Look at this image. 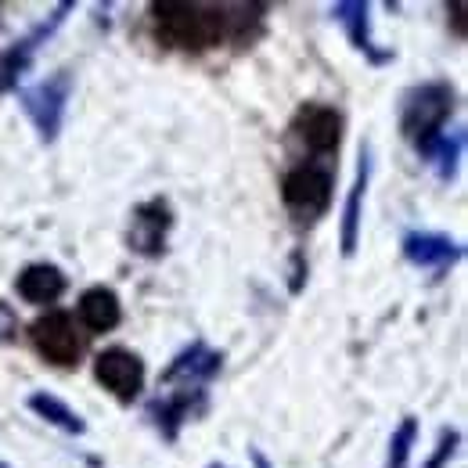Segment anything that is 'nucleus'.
Here are the masks:
<instances>
[{
  "instance_id": "f257e3e1",
  "label": "nucleus",
  "mask_w": 468,
  "mask_h": 468,
  "mask_svg": "<svg viewBox=\"0 0 468 468\" xmlns=\"http://www.w3.org/2000/svg\"><path fill=\"white\" fill-rule=\"evenodd\" d=\"M159 40L176 51H209L228 40V11L224 4H184L166 0L152 4Z\"/></svg>"
},
{
  "instance_id": "f03ea898",
  "label": "nucleus",
  "mask_w": 468,
  "mask_h": 468,
  "mask_svg": "<svg viewBox=\"0 0 468 468\" xmlns=\"http://www.w3.org/2000/svg\"><path fill=\"white\" fill-rule=\"evenodd\" d=\"M454 112V87L451 83H421L404 94V105H400V130L404 137L414 141L418 148L425 141H432L436 133H443L447 119Z\"/></svg>"
},
{
  "instance_id": "7ed1b4c3",
  "label": "nucleus",
  "mask_w": 468,
  "mask_h": 468,
  "mask_svg": "<svg viewBox=\"0 0 468 468\" xmlns=\"http://www.w3.org/2000/svg\"><path fill=\"white\" fill-rule=\"evenodd\" d=\"M282 198L303 224H314L332 206V174L321 166H295L282 184Z\"/></svg>"
},
{
  "instance_id": "20e7f679",
  "label": "nucleus",
  "mask_w": 468,
  "mask_h": 468,
  "mask_svg": "<svg viewBox=\"0 0 468 468\" xmlns=\"http://www.w3.org/2000/svg\"><path fill=\"white\" fill-rule=\"evenodd\" d=\"M29 339L40 350V356H48L58 367H72L83 356V339L76 332V321L65 310H48L29 324Z\"/></svg>"
},
{
  "instance_id": "39448f33",
  "label": "nucleus",
  "mask_w": 468,
  "mask_h": 468,
  "mask_svg": "<svg viewBox=\"0 0 468 468\" xmlns=\"http://www.w3.org/2000/svg\"><path fill=\"white\" fill-rule=\"evenodd\" d=\"M69 90H72V76L69 72H55L37 87L22 90V109L33 119V126L40 130L44 141H55L65 119V105H69Z\"/></svg>"
},
{
  "instance_id": "423d86ee",
  "label": "nucleus",
  "mask_w": 468,
  "mask_h": 468,
  "mask_svg": "<svg viewBox=\"0 0 468 468\" xmlns=\"http://www.w3.org/2000/svg\"><path fill=\"white\" fill-rule=\"evenodd\" d=\"M72 11V4H61L58 11L48 18V22H40L33 33H26L18 44H11L4 55H0V94H7L22 76H26V69L33 65V58H37V51H40V44L58 29L61 22H65V15Z\"/></svg>"
},
{
  "instance_id": "0eeeda50",
  "label": "nucleus",
  "mask_w": 468,
  "mask_h": 468,
  "mask_svg": "<svg viewBox=\"0 0 468 468\" xmlns=\"http://www.w3.org/2000/svg\"><path fill=\"white\" fill-rule=\"evenodd\" d=\"M292 133L317 155H328L339 148V137H343V116L332 109V105H303L292 116Z\"/></svg>"
},
{
  "instance_id": "6e6552de",
  "label": "nucleus",
  "mask_w": 468,
  "mask_h": 468,
  "mask_svg": "<svg viewBox=\"0 0 468 468\" xmlns=\"http://www.w3.org/2000/svg\"><path fill=\"white\" fill-rule=\"evenodd\" d=\"M94 375H98V382L109 393H116L119 400H133L141 393V386H144V364H141V356L130 350H119V346L116 350L98 353Z\"/></svg>"
},
{
  "instance_id": "1a4fd4ad",
  "label": "nucleus",
  "mask_w": 468,
  "mask_h": 468,
  "mask_svg": "<svg viewBox=\"0 0 468 468\" xmlns=\"http://www.w3.org/2000/svg\"><path fill=\"white\" fill-rule=\"evenodd\" d=\"M174 228V213L163 198H152L133 209L130 224V249L141 256H163L166 252V231Z\"/></svg>"
},
{
  "instance_id": "9d476101",
  "label": "nucleus",
  "mask_w": 468,
  "mask_h": 468,
  "mask_svg": "<svg viewBox=\"0 0 468 468\" xmlns=\"http://www.w3.org/2000/svg\"><path fill=\"white\" fill-rule=\"evenodd\" d=\"M404 256L421 271H447L451 263H458L465 256V249L458 241H451L447 234L410 231L404 234Z\"/></svg>"
},
{
  "instance_id": "9b49d317",
  "label": "nucleus",
  "mask_w": 468,
  "mask_h": 468,
  "mask_svg": "<svg viewBox=\"0 0 468 468\" xmlns=\"http://www.w3.org/2000/svg\"><path fill=\"white\" fill-rule=\"evenodd\" d=\"M332 15H335V22L346 29V37H350L353 48L371 61V65H386V61H393V51H378V44L371 40V7H367V4L346 0V4H335Z\"/></svg>"
},
{
  "instance_id": "f8f14e48",
  "label": "nucleus",
  "mask_w": 468,
  "mask_h": 468,
  "mask_svg": "<svg viewBox=\"0 0 468 468\" xmlns=\"http://www.w3.org/2000/svg\"><path fill=\"white\" fill-rule=\"evenodd\" d=\"M220 367H224V356H220V353L209 350L206 343H195V346H187V350L180 353L174 364L163 371V382L187 378V389H191V382H195V386H202V382H209Z\"/></svg>"
},
{
  "instance_id": "ddd939ff",
  "label": "nucleus",
  "mask_w": 468,
  "mask_h": 468,
  "mask_svg": "<svg viewBox=\"0 0 468 468\" xmlns=\"http://www.w3.org/2000/svg\"><path fill=\"white\" fill-rule=\"evenodd\" d=\"M15 289H18L22 299L48 306V303H55V299L65 292V274H61L58 267H51V263H29V267L18 274Z\"/></svg>"
},
{
  "instance_id": "4468645a",
  "label": "nucleus",
  "mask_w": 468,
  "mask_h": 468,
  "mask_svg": "<svg viewBox=\"0 0 468 468\" xmlns=\"http://www.w3.org/2000/svg\"><path fill=\"white\" fill-rule=\"evenodd\" d=\"M367 176H371V152L367 144L360 148V166L353 176V187L346 195V209H343V256L356 252V238H360V206H364V191H367Z\"/></svg>"
},
{
  "instance_id": "2eb2a0df",
  "label": "nucleus",
  "mask_w": 468,
  "mask_h": 468,
  "mask_svg": "<svg viewBox=\"0 0 468 468\" xmlns=\"http://www.w3.org/2000/svg\"><path fill=\"white\" fill-rule=\"evenodd\" d=\"M80 321L90 328V332H112L119 324V317H122V310H119V295L112 289H87V292L80 295Z\"/></svg>"
},
{
  "instance_id": "dca6fc26",
  "label": "nucleus",
  "mask_w": 468,
  "mask_h": 468,
  "mask_svg": "<svg viewBox=\"0 0 468 468\" xmlns=\"http://www.w3.org/2000/svg\"><path fill=\"white\" fill-rule=\"evenodd\" d=\"M202 393L198 389H180V393H174V397H163V400H155L152 408H148V418L159 425V432L166 436V440H174L176 432H180V425L187 421V414H191V408H195V400H198Z\"/></svg>"
},
{
  "instance_id": "f3484780",
  "label": "nucleus",
  "mask_w": 468,
  "mask_h": 468,
  "mask_svg": "<svg viewBox=\"0 0 468 468\" xmlns=\"http://www.w3.org/2000/svg\"><path fill=\"white\" fill-rule=\"evenodd\" d=\"M418 152L436 166V174L443 176V180H451V176L458 174L462 155H465V133H462V130H454V133L443 130V133H436L432 141H425Z\"/></svg>"
},
{
  "instance_id": "a211bd4d",
  "label": "nucleus",
  "mask_w": 468,
  "mask_h": 468,
  "mask_svg": "<svg viewBox=\"0 0 468 468\" xmlns=\"http://www.w3.org/2000/svg\"><path fill=\"white\" fill-rule=\"evenodd\" d=\"M29 410L40 414L44 421H51V425L65 429V432H72V436H83V432H87L83 418H80L72 408H65L58 397H51V393H33V397H29Z\"/></svg>"
},
{
  "instance_id": "6ab92c4d",
  "label": "nucleus",
  "mask_w": 468,
  "mask_h": 468,
  "mask_svg": "<svg viewBox=\"0 0 468 468\" xmlns=\"http://www.w3.org/2000/svg\"><path fill=\"white\" fill-rule=\"evenodd\" d=\"M414 440H418V418H404L400 429L389 440V462H386V468H408Z\"/></svg>"
},
{
  "instance_id": "aec40b11",
  "label": "nucleus",
  "mask_w": 468,
  "mask_h": 468,
  "mask_svg": "<svg viewBox=\"0 0 468 468\" xmlns=\"http://www.w3.org/2000/svg\"><path fill=\"white\" fill-rule=\"evenodd\" d=\"M458 443H462V432L458 429H443L440 432V440H436V451H432V458L425 462L421 468H443L451 458H454V451H458Z\"/></svg>"
},
{
  "instance_id": "412c9836",
  "label": "nucleus",
  "mask_w": 468,
  "mask_h": 468,
  "mask_svg": "<svg viewBox=\"0 0 468 468\" xmlns=\"http://www.w3.org/2000/svg\"><path fill=\"white\" fill-rule=\"evenodd\" d=\"M0 332H4V343L15 335V317H11V310L0 303Z\"/></svg>"
},
{
  "instance_id": "4be33fe9",
  "label": "nucleus",
  "mask_w": 468,
  "mask_h": 468,
  "mask_svg": "<svg viewBox=\"0 0 468 468\" xmlns=\"http://www.w3.org/2000/svg\"><path fill=\"white\" fill-rule=\"evenodd\" d=\"M252 465H256V468H271V465H267V458H263L260 451H252Z\"/></svg>"
},
{
  "instance_id": "5701e85b",
  "label": "nucleus",
  "mask_w": 468,
  "mask_h": 468,
  "mask_svg": "<svg viewBox=\"0 0 468 468\" xmlns=\"http://www.w3.org/2000/svg\"><path fill=\"white\" fill-rule=\"evenodd\" d=\"M0 468H7V465H0Z\"/></svg>"
}]
</instances>
